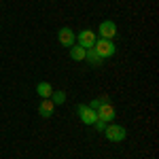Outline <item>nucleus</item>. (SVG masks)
I'll return each instance as SVG.
<instances>
[{"label":"nucleus","mask_w":159,"mask_h":159,"mask_svg":"<svg viewBox=\"0 0 159 159\" xmlns=\"http://www.w3.org/2000/svg\"><path fill=\"white\" fill-rule=\"evenodd\" d=\"M93 49H96V53H98L102 60H108V57H112L115 55V45H112V40H106V38H100V40H96V45H93Z\"/></svg>","instance_id":"1"},{"label":"nucleus","mask_w":159,"mask_h":159,"mask_svg":"<svg viewBox=\"0 0 159 159\" xmlns=\"http://www.w3.org/2000/svg\"><path fill=\"white\" fill-rule=\"evenodd\" d=\"M104 136L108 138L110 142H123L125 140V136H127V132H125V127L123 125H106L104 127Z\"/></svg>","instance_id":"2"},{"label":"nucleus","mask_w":159,"mask_h":159,"mask_svg":"<svg viewBox=\"0 0 159 159\" xmlns=\"http://www.w3.org/2000/svg\"><path fill=\"white\" fill-rule=\"evenodd\" d=\"M96 115H98L100 121L112 123V121H115V117H117V110H115V106H112L110 102H102V104H100V108L96 110Z\"/></svg>","instance_id":"3"},{"label":"nucleus","mask_w":159,"mask_h":159,"mask_svg":"<svg viewBox=\"0 0 159 159\" xmlns=\"http://www.w3.org/2000/svg\"><path fill=\"white\" fill-rule=\"evenodd\" d=\"M76 115H79V119L85 123V125H93V123H96V119H98L96 110L89 108L87 104H79V106H76Z\"/></svg>","instance_id":"4"},{"label":"nucleus","mask_w":159,"mask_h":159,"mask_svg":"<svg viewBox=\"0 0 159 159\" xmlns=\"http://www.w3.org/2000/svg\"><path fill=\"white\" fill-rule=\"evenodd\" d=\"M98 32H100V38L112 40V38L117 36V24H115L112 19H106V21H102V24H100Z\"/></svg>","instance_id":"5"},{"label":"nucleus","mask_w":159,"mask_h":159,"mask_svg":"<svg viewBox=\"0 0 159 159\" xmlns=\"http://www.w3.org/2000/svg\"><path fill=\"white\" fill-rule=\"evenodd\" d=\"M57 40H60L61 47H72L74 43H76V34H74V30H70V28H61V30H57Z\"/></svg>","instance_id":"6"},{"label":"nucleus","mask_w":159,"mask_h":159,"mask_svg":"<svg viewBox=\"0 0 159 159\" xmlns=\"http://www.w3.org/2000/svg\"><path fill=\"white\" fill-rule=\"evenodd\" d=\"M79 45L85 47V49L93 47V45H96V32H93V30H81V32H79Z\"/></svg>","instance_id":"7"},{"label":"nucleus","mask_w":159,"mask_h":159,"mask_svg":"<svg viewBox=\"0 0 159 159\" xmlns=\"http://www.w3.org/2000/svg\"><path fill=\"white\" fill-rule=\"evenodd\" d=\"M53 108H55V104L51 102V98L43 100L40 104H38V115L43 117V119H49L51 115H53Z\"/></svg>","instance_id":"8"},{"label":"nucleus","mask_w":159,"mask_h":159,"mask_svg":"<svg viewBox=\"0 0 159 159\" xmlns=\"http://www.w3.org/2000/svg\"><path fill=\"white\" fill-rule=\"evenodd\" d=\"M85 60L89 61V66H93V68H96V66H102V64H104V60H102L98 53H96V49H93V47L85 49Z\"/></svg>","instance_id":"9"},{"label":"nucleus","mask_w":159,"mask_h":159,"mask_svg":"<svg viewBox=\"0 0 159 159\" xmlns=\"http://www.w3.org/2000/svg\"><path fill=\"white\" fill-rule=\"evenodd\" d=\"M36 93H38V96H40L43 100L51 98V93H53V87H51V83H47V81L38 83V85H36Z\"/></svg>","instance_id":"10"},{"label":"nucleus","mask_w":159,"mask_h":159,"mask_svg":"<svg viewBox=\"0 0 159 159\" xmlns=\"http://www.w3.org/2000/svg\"><path fill=\"white\" fill-rule=\"evenodd\" d=\"M70 60L83 61V60H85V47H81V45H76V43H74L72 47H70Z\"/></svg>","instance_id":"11"},{"label":"nucleus","mask_w":159,"mask_h":159,"mask_svg":"<svg viewBox=\"0 0 159 159\" xmlns=\"http://www.w3.org/2000/svg\"><path fill=\"white\" fill-rule=\"evenodd\" d=\"M51 102H53V104H64V102H66V93H64V91H53V93H51Z\"/></svg>","instance_id":"12"},{"label":"nucleus","mask_w":159,"mask_h":159,"mask_svg":"<svg viewBox=\"0 0 159 159\" xmlns=\"http://www.w3.org/2000/svg\"><path fill=\"white\" fill-rule=\"evenodd\" d=\"M102 102H108V98H106V96H102V98H93L89 104H87V106H89V108H93V110H98Z\"/></svg>","instance_id":"13"},{"label":"nucleus","mask_w":159,"mask_h":159,"mask_svg":"<svg viewBox=\"0 0 159 159\" xmlns=\"http://www.w3.org/2000/svg\"><path fill=\"white\" fill-rule=\"evenodd\" d=\"M93 125H96V129H100V132H104V127H106V123L100 121V119H96V123H93Z\"/></svg>","instance_id":"14"}]
</instances>
